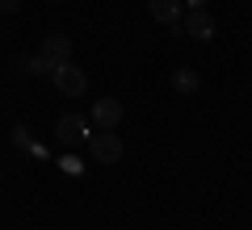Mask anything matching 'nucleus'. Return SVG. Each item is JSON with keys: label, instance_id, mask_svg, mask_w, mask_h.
Listing matches in <instances>:
<instances>
[{"label": "nucleus", "instance_id": "7ed1b4c3", "mask_svg": "<svg viewBox=\"0 0 252 230\" xmlns=\"http://www.w3.org/2000/svg\"><path fill=\"white\" fill-rule=\"evenodd\" d=\"M89 151H93V163H118L122 159V138L114 130H101L89 138Z\"/></svg>", "mask_w": 252, "mask_h": 230}, {"label": "nucleus", "instance_id": "9b49d317", "mask_svg": "<svg viewBox=\"0 0 252 230\" xmlns=\"http://www.w3.org/2000/svg\"><path fill=\"white\" fill-rule=\"evenodd\" d=\"M13 142H17L21 151H34V142H30V130H26V126H17V130H13Z\"/></svg>", "mask_w": 252, "mask_h": 230}, {"label": "nucleus", "instance_id": "1a4fd4ad", "mask_svg": "<svg viewBox=\"0 0 252 230\" xmlns=\"http://www.w3.org/2000/svg\"><path fill=\"white\" fill-rule=\"evenodd\" d=\"M17 71H21V76H51L55 63L46 59V54H34V59H21V63H17Z\"/></svg>", "mask_w": 252, "mask_h": 230}, {"label": "nucleus", "instance_id": "f03ea898", "mask_svg": "<svg viewBox=\"0 0 252 230\" xmlns=\"http://www.w3.org/2000/svg\"><path fill=\"white\" fill-rule=\"evenodd\" d=\"M51 84L63 92V97H84V88H89V76H84V71L76 67L72 59H67V63H59V67L51 71Z\"/></svg>", "mask_w": 252, "mask_h": 230}, {"label": "nucleus", "instance_id": "ddd939ff", "mask_svg": "<svg viewBox=\"0 0 252 230\" xmlns=\"http://www.w3.org/2000/svg\"><path fill=\"white\" fill-rule=\"evenodd\" d=\"M185 4H189V9H206L210 0H185Z\"/></svg>", "mask_w": 252, "mask_h": 230}, {"label": "nucleus", "instance_id": "0eeeda50", "mask_svg": "<svg viewBox=\"0 0 252 230\" xmlns=\"http://www.w3.org/2000/svg\"><path fill=\"white\" fill-rule=\"evenodd\" d=\"M147 13H152L160 26H177L181 21V0H147Z\"/></svg>", "mask_w": 252, "mask_h": 230}, {"label": "nucleus", "instance_id": "f8f14e48", "mask_svg": "<svg viewBox=\"0 0 252 230\" xmlns=\"http://www.w3.org/2000/svg\"><path fill=\"white\" fill-rule=\"evenodd\" d=\"M17 4H21V0H0V13L9 17V13H17Z\"/></svg>", "mask_w": 252, "mask_h": 230}, {"label": "nucleus", "instance_id": "423d86ee", "mask_svg": "<svg viewBox=\"0 0 252 230\" xmlns=\"http://www.w3.org/2000/svg\"><path fill=\"white\" fill-rule=\"evenodd\" d=\"M42 54L55 63V67L67 63V59H72V38H67V34H46L42 38Z\"/></svg>", "mask_w": 252, "mask_h": 230}, {"label": "nucleus", "instance_id": "4468645a", "mask_svg": "<svg viewBox=\"0 0 252 230\" xmlns=\"http://www.w3.org/2000/svg\"><path fill=\"white\" fill-rule=\"evenodd\" d=\"M51 4H59V0H51Z\"/></svg>", "mask_w": 252, "mask_h": 230}, {"label": "nucleus", "instance_id": "6e6552de", "mask_svg": "<svg viewBox=\"0 0 252 230\" xmlns=\"http://www.w3.org/2000/svg\"><path fill=\"white\" fill-rule=\"evenodd\" d=\"M172 88H177V92H198L202 88V76L193 67H177V71H172Z\"/></svg>", "mask_w": 252, "mask_h": 230}, {"label": "nucleus", "instance_id": "39448f33", "mask_svg": "<svg viewBox=\"0 0 252 230\" xmlns=\"http://www.w3.org/2000/svg\"><path fill=\"white\" fill-rule=\"evenodd\" d=\"M118 122H122V105H118L114 97L93 101V126H101V130H118Z\"/></svg>", "mask_w": 252, "mask_h": 230}, {"label": "nucleus", "instance_id": "9d476101", "mask_svg": "<svg viewBox=\"0 0 252 230\" xmlns=\"http://www.w3.org/2000/svg\"><path fill=\"white\" fill-rule=\"evenodd\" d=\"M59 168L67 172V176H80V172H84V163L76 159V155H63V159H59Z\"/></svg>", "mask_w": 252, "mask_h": 230}, {"label": "nucleus", "instance_id": "f257e3e1", "mask_svg": "<svg viewBox=\"0 0 252 230\" xmlns=\"http://www.w3.org/2000/svg\"><path fill=\"white\" fill-rule=\"evenodd\" d=\"M55 138H59L63 147H84V142L93 138L89 134V117L84 113H63L59 122H55Z\"/></svg>", "mask_w": 252, "mask_h": 230}, {"label": "nucleus", "instance_id": "20e7f679", "mask_svg": "<svg viewBox=\"0 0 252 230\" xmlns=\"http://www.w3.org/2000/svg\"><path fill=\"white\" fill-rule=\"evenodd\" d=\"M215 17H210L206 9H189V17H185V34L193 38V42H210L215 38Z\"/></svg>", "mask_w": 252, "mask_h": 230}]
</instances>
